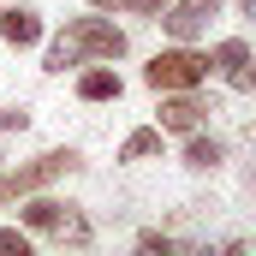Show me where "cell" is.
I'll list each match as a JSON object with an SVG mask.
<instances>
[{"mask_svg": "<svg viewBox=\"0 0 256 256\" xmlns=\"http://www.w3.org/2000/svg\"><path fill=\"white\" fill-rule=\"evenodd\" d=\"M126 54H131L126 30L114 18H102V12H84V18H66L60 30H54V42L42 48V72L48 78H66L84 60H126Z\"/></svg>", "mask_w": 256, "mask_h": 256, "instance_id": "cell-1", "label": "cell"}, {"mask_svg": "<svg viewBox=\"0 0 256 256\" xmlns=\"http://www.w3.org/2000/svg\"><path fill=\"white\" fill-rule=\"evenodd\" d=\"M84 167V155L78 149H42V155H30V161H18V167H0V208L6 202H18V196L30 191H48V185H60V179H72Z\"/></svg>", "mask_w": 256, "mask_h": 256, "instance_id": "cell-2", "label": "cell"}, {"mask_svg": "<svg viewBox=\"0 0 256 256\" xmlns=\"http://www.w3.org/2000/svg\"><path fill=\"white\" fill-rule=\"evenodd\" d=\"M208 78V54H196L191 42H173V48H161L155 60L143 66V84L161 96V90H196Z\"/></svg>", "mask_w": 256, "mask_h": 256, "instance_id": "cell-3", "label": "cell"}, {"mask_svg": "<svg viewBox=\"0 0 256 256\" xmlns=\"http://www.w3.org/2000/svg\"><path fill=\"white\" fill-rule=\"evenodd\" d=\"M208 114H214V102H202L196 90H161L155 126H161V131H173V137H185V131H196Z\"/></svg>", "mask_w": 256, "mask_h": 256, "instance_id": "cell-4", "label": "cell"}, {"mask_svg": "<svg viewBox=\"0 0 256 256\" xmlns=\"http://www.w3.org/2000/svg\"><path fill=\"white\" fill-rule=\"evenodd\" d=\"M214 18H220V0H173V6L161 12V30H167L173 42H196Z\"/></svg>", "mask_w": 256, "mask_h": 256, "instance_id": "cell-5", "label": "cell"}, {"mask_svg": "<svg viewBox=\"0 0 256 256\" xmlns=\"http://www.w3.org/2000/svg\"><path fill=\"white\" fill-rule=\"evenodd\" d=\"M72 90H78L84 108H102V102H120V96H126V78L114 72V60H84Z\"/></svg>", "mask_w": 256, "mask_h": 256, "instance_id": "cell-6", "label": "cell"}, {"mask_svg": "<svg viewBox=\"0 0 256 256\" xmlns=\"http://www.w3.org/2000/svg\"><path fill=\"white\" fill-rule=\"evenodd\" d=\"M66 208L72 202H60V196H48V191H30V196H18V226L30 238H54V226H60Z\"/></svg>", "mask_w": 256, "mask_h": 256, "instance_id": "cell-7", "label": "cell"}, {"mask_svg": "<svg viewBox=\"0 0 256 256\" xmlns=\"http://www.w3.org/2000/svg\"><path fill=\"white\" fill-rule=\"evenodd\" d=\"M42 36H48V24H42L36 6H24V0L18 6H0V42L6 48H36Z\"/></svg>", "mask_w": 256, "mask_h": 256, "instance_id": "cell-8", "label": "cell"}, {"mask_svg": "<svg viewBox=\"0 0 256 256\" xmlns=\"http://www.w3.org/2000/svg\"><path fill=\"white\" fill-rule=\"evenodd\" d=\"M220 161H226V143H220V137H208L202 126L185 131V167H191V173H214Z\"/></svg>", "mask_w": 256, "mask_h": 256, "instance_id": "cell-9", "label": "cell"}, {"mask_svg": "<svg viewBox=\"0 0 256 256\" xmlns=\"http://www.w3.org/2000/svg\"><path fill=\"white\" fill-rule=\"evenodd\" d=\"M54 244H60V250H90V244H96V220H90L78 202L60 214V226H54Z\"/></svg>", "mask_w": 256, "mask_h": 256, "instance_id": "cell-10", "label": "cell"}, {"mask_svg": "<svg viewBox=\"0 0 256 256\" xmlns=\"http://www.w3.org/2000/svg\"><path fill=\"white\" fill-rule=\"evenodd\" d=\"M161 137H167L161 126H137V131H126L120 161H155V155H161Z\"/></svg>", "mask_w": 256, "mask_h": 256, "instance_id": "cell-11", "label": "cell"}, {"mask_svg": "<svg viewBox=\"0 0 256 256\" xmlns=\"http://www.w3.org/2000/svg\"><path fill=\"white\" fill-rule=\"evenodd\" d=\"M244 60H250V42H244V36H226V42L214 48V72H220V78H232Z\"/></svg>", "mask_w": 256, "mask_h": 256, "instance_id": "cell-12", "label": "cell"}, {"mask_svg": "<svg viewBox=\"0 0 256 256\" xmlns=\"http://www.w3.org/2000/svg\"><path fill=\"white\" fill-rule=\"evenodd\" d=\"M0 256H30V232L24 226H0Z\"/></svg>", "mask_w": 256, "mask_h": 256, "instance_id": "cell-13", "label": "cell"}, {"mask_svg": "<svg viewBox=\"0 0 256 256\" xmlns=\"http://www.w3.org/2000/svg\"><path fill=\"white\" fill-rule=\"evenodd\" d=\"M30 120H36V114H30L24 102H18V108H0V137H12V131H30Z\"/></svg>", "mask_w": 256, "mask_h": 256, "instance_id": "cell-14", "label": "cell"}, {"mask_svg": "<svg viewBox=\"0 0 256 256\" xmlns=\"http://www.w3.org/2000/svg\"><path fill=\"white\" fill-rule=\"evenodd\" d=\"M137 250H149V256H167V250H173V238H167V232H137Z\"/></svg>", "mask_w": 256, "mask_h": 256, "instance_id": "cell-15", "label": "cell"}, {"mask_svg": "<svg viewBox=\"0 0 256 256\" xmlns=\"http://www.w3.org/2000/svg\"><path fill=\"white\" fill-rule=\"evenodd\" d=\"M226 84H232V90H238V96H244V90H256V54L244 66H238V72H232V78H226Z\"/></svg>", "mask_w": 256, "mask_h": 256, "instance_id": "cell-16", "label": "cell"}, {"mask_svg": "<svg viewBox=\"0 0 256 256\" xmlns=\"http://www.w3.org/2000/svg\"><path fill=\"white\" fill-rule=\"evenodd\" d=\"M167 6H173V0H131L126 12H137V18H161V12H167Z\"/></svg>", "mask_w": 256, "mask_h": 256, "instance_id": "cell-17", "label": "cell"}, {"mask_svg": "<svg viewBox=\"0 0 256 256\" xmlns=\"http://www.w3.org/2000/svg\"><path fill=\"white\" fill-rule=\"evenodd\" d=\"M90 6H96V12H126L131 0H90Z\"/></svg>", "mask_w": 256, "mask_h": 256, "instance_id": "cell-18", "label": "cell"}, {"mask_svg": "<svg viewBox=\"0 0 256 256\" xmlns=\"http://www.w3.org/2000/svg\"><path fill=\"white\" fill-rule=\"evenodd\" d=\"M250 191H256V173H250Z\"/></svg>", "mask_w": 256, "mask_h": 256, "instance_id": "cell-19", "label": "cell"}]
</instances>
